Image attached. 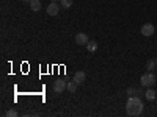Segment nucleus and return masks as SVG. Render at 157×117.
<instances>
[{
    "label": "nucleus",
    "instance_id": "f257e3e1",
    "mask_svg": "<svg viewBox=\"0 0 157 117\" xmlns=\"http://www.w3.org/2000/svg\"><path fill=\"white\" fill-rule=\"evenodd\" d=\"M143 101L138 95H134V97H129L127 103H126V112L127 115L130 117H135V115H140L143 112Z\"/></svg>",
    "mask_w": 157,
    "mask_h": 117
},
{
    "label": "nucleus",
    "instance_id": "f03ea898",
    "mask_svg": "<svg viewBox=\"0 0 157 117\" xmlns=\"http://www.w3.org/2000/svg\"><path fill=\"white\" fill-rule=\"evenodd\" d=\"M155 84V75L152 72H146L145 75L141 76V86H145V87H151Z\"/></svg>",
    "mask_w": 157,
    "mask_h": 117
},
{
    "label": "nucleus",
    "instance_id": "7ed1b4c3",
    "mask_svg": "<svg viewBox=\"0 0 157 117\" xmlns=\"http://www.w3.org/2000/svg\"><path fill=\"white\" fill-rule=\"evenodd\" d=\"M66 81L64 80H55V83H54V92L55 94H61L64 89H66Z\"/></svg>",
    "mask_w": 157,
    "mask_h": 117
},
{
    "label": "nucleus",
    "instance_id": "20e7f679",
    "mask_svg": "<svg viewBox=\"0 0 157 117\" xmlns=\"http://www.w3.org/2000/svg\"><path fill=\"white\" fill-rule=\"evenodd\" d=\"M154 31H155V28H154L152 23H145V25L141 27V34L146 36V37H148V36H152Z\"/></svg>",
    "mask_w": 157,
    "mask_h": 117
},
{
    "label": "nucleus",
    "instance_id": "39448f33",
    "mask_svg": "<svg viewBox=\"0 0 157 117\" xmlns=\"http://www.w3.org/2000/svg\"><path fill=\"white\" fill-rule=\"evenodd\" d=\"M60 11V5L57 2H52L50 5H47V14L49 16H57Z\"/></svg>",
    "mask_w": 157,
    "mask_h": 117
},
{
    "label": "nucleus",
    "instance_id": "423d86ee",
    "mask_svg": "<svg viewBox=\"0 0 157 117\" xmlns=\"http://www.w3.org/2000/svg\"><path fill=\"white\" fill-rule=\"evenodd\" d=\"M75 42H77L78 45H86V44L90 42V39H88V36H86L85 33H77V34H75Z\"/></svg>",
    "mask_w": 157,
    "mask_h": 117
},
{
    "label": "nucleus",
    "instance_id": "0eeeda50",
    "mask_svg": "<svg viewBox=\"0 0 157 117\" xmlns=\"http://www.w3.org/2000/svg\"><path fill=\"white\" fill-rule=\"evenodd\" d=\"M85 78H86L85 72L78 70V72H75V75H74V78H72V80H74L77 84H82V83H85Z\"/></svg>",
    "mask_w": 157,
    "mask_h": 117
},
{
    "label": "nucleus",
    "instance_id": "6e6552de",
    "mask_svg": "<svg viewBox=\"0 0 157 117\" xmlns=\"http://www.w3.org/2000/svg\"><path fill=\"white\" fill-rule=\"evenodd\" d=\"M145 97H146L148 100H155L157 94H155V90H154V89L148 87V89H146V92H145Z\"/></svg>",
    "mask_w": 157,
    "mask_h": 117
},
{
    "label": "nucleus",
    "instance_id": "1a4fd4ad",
    "mask_svg": "<svg viewBox=\"0 0 157 117\" xmlns=\"http://www.w3.org/2000/svg\"><path fill=\"white\" fill-rule=\"evenodd\" d=\"M30 8H32V11H39L41 9V2H39V0H32Z\"/></svg>",
    "mask_w": 157,
    "mask_h": 117
},
{
    "label": "nucleus",
    "instance_id": "9d476101",
    "mask_svg": "<svg viewBox=\"0 0 157 117\" xmlns=\"http://www.w3.org/2000/svg\"><path fill=\"white\" fill-rule=\"evenodd\" d=\"M66 89H68V92H71V94H74L75 92V89H77V83L72 80V81H69L68 84H66Z\"/></svg>",
    "mask_w": 157,
    "mask_h": 117
},
{
    "label": "nucleus",
    "instance_id": "9b49d317",
    "mask_svg": "<svg viewBox=\"0 0 157 117\" xmlns=\"http://www.w3.org/2000/svg\"><path fill=\"white\" fill-rule=\"evenodd\" d=\"M86 50H88V51H96V50H98V42H96V41H90V42L86 44Z\"/></svg>",
    "mask_w": 157,
    "mask_h": 117
},
{
    "label": "nucleus",
    "instance_id": "f8f14e48",
    "mask_svg": "<svg viewBox=\"0 0 157 117\" xmlns=\"http://www.w3.org/2000/svg\"><path fill=\"white\" fill-rule=\"evenodd\" d=\"M155 66H157L155 59H149V61L146 62V70H148V72H152V70L155 69Z\"/></svg>",
    "mask_w": 157,
    "mask_h": 117
},
{
    "label": "nucleus",
    "instance_id": "ddd939ff",
    "mask_svg": "<svg viewBox=\"0 0 157 117\" xmlns=\"http://www.w3.org/2000/svg\"><path fill=\"white\" fill-rule=\"evenodd\" d=\"M60 5L63 6V8H71L72 6V0H60Z\"/></svg>",
    "mask_w": 157,
    "mask_h": 117
},
{
    "label": "nucleus",
    "instance_id": "4468645a",
    "mask_svg": "<svg viewBox=\"0 0 157 117\" xmlns=\"http://www.w3.org/2000/svg\"><path fill=\"white\" fill-rule=\"evenodd\" d=\"M17 115H19V112L16 109H8L6 111V117H17Z\"/></svg>",
    "mask_w": 157,
    "mask_h": 117
},
{
    "label": "nucleus",
    "instance_id": "2eb2a0df",
    "mask_svg": "<svg viewBox=\"0 0 157 117\" xmlns=\"http://www.w3.org/2000/svg\"><path fill=\"white\" fill-rule=\"evenodd\" d=\"M127 94H129V97H134V95L138 94V90L134 89V87H129V89H127Z\"/></svg>",
    "mask_w": 157,
    "mask_h": 117
},
{
    "label": "nucleus",
    "instance_id": "dca6fc26",
    "mask_svg": "<svg viewBox=\"0 0 157 117\" xmlns=\"http://www.w3.org/2000/svg\"><path fill=\"white\" fill-rule=\"evenodd\" d=\"M22 2H25V3H30V2H32V0H22Z\"/></svg>",
    "mask_w": 157,
    "mask_h": 117
},
{
    "label": "nucleus",
    "instance_id": "f3484780",
    "mask_svg": "<svg viewBox=\"0 0 157 117\" xmlns=\"http://www.w3.org/2000/svg\"><path fill=\"white\" fill-rule=\"evenodd\" d=\"M50 2H57V0H50Z\"/></svg>",
    "mask_w": 157,
    "mask_h": 117
},
{
    "label": "nucleus",
    "instance_id": "a211bd4d",
    "mask_svg": "<svg viewBox=\"0 0 157 117\" xmlns=\"http://www.w3.org/2000/svg\"><path fill=\"white\" fill-rule=\"evenodd\" d=\"M155 62H157V58H155Z\"/></svg>",
    "mask_w": 157,
    "mask_h": 117
}]
</instances>
